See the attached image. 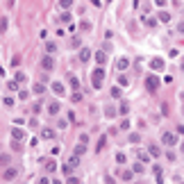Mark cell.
<instances>
[{"instance_id": "cell-19", "label": "cell", "mask_w": 184, "mask_h": 184, "mask_svg": "<svg viewBox=\"0 0 184 184\" xmlns=\"http://www.w3.org/2000/svg\"><path fill=\"white\" fill-rule=\"evenodd\" d=\"M46 170L48 173H55L57 170V161L55 159H46Z\"/></svg>"}, {"instance_id": "cell-11", "label": "cell", "mask_w": 184, "mask_h": 184, "mask_svg": "<svg viewBox=\"0 0 184 184\" xmlns=\"http://www.w3.org/2000/svg\"><path fill=\"white\" fill-rule=\"evenodd\" d=\"M62 111V107H59V102H50V105H48V114H50V116H57V114H59Z\"/></svg>"}, {"instance_id": "cell-15", "label": "cell", "mask_w": 184, "mask_h": 184, "mask_svg": "<svg viewBox=\"0 0 184 184\" xmlns=\"http://www.w3.org/2000/svg\"><path fill=\"white\" fill-rule=\"evenodd\" d=\"M141 21H143V25H146V27H157V18H150V16H143Z\"/></svg>"}, {"instance_id": "cell-40", "label": "cell", "mask_w": 184, "mask_h": 184, "mask_svg": "<svg viewBox=\"0 0 184 184\" xmlns=\"http://www.w3.org/2000/svg\"><path fill=\"white\" fill-rule=\"evenodd\" d=\"M3 102H5V107H14V98H9V95L3 98Z\"/></svg>"}, {"instance_id": "cell-43", "label": "cell", "mask_w": 184, "mask_h": 184, "mask_svg": "<svg viewBox=\"0 0 184 184\" xmlns=\"http://www.w3.org/2000/svg\"><path fill=\"white\" fill-rule=\"evenodd\" d=\"M32 111H34V114L41 111V102H34V105H32Z\"/></svg>"}, {"instance_id": "cell-28", "label": "cell", "mask_w": 184, "mask_h": 184, "mask_svg": "<svg viewBox=\"0 0 184 184\" xmlns=\"http://www.w3.org/2000/svg\"><path fill=\"white\" fill-rule=\"evenodd\" d=\"M73 168H75V166H73V164H68V161H66L64 166H62V170H64V175H71V173H73Z\"/></svg>"}, {"instance_id": "cell-31", "label": "cell", "mask_w": 184, "mask_h": 184, "mask_svg": "<svg viewBox=\"0 0 184 184\" xmlns=\"http://www.w3.org/2000/svg\"><path fill=\"white\" fill-rule=\"evenodd\" d=\"M105 146H107V137H100V139H98V146H95V150L100 152V150H102Z\"/></svg>"}, {"instance_id": "cell-14", "label": "cell", "mask_w": 184, "mask_h": 184, "mask_svg": "<svg viewBox=\"0 0 184 184\" xmlns=\"http://www.w3.org/2000/svg\"><path fill=\"white\" fill-rule=\"evenodd\" d=\"M12 139L23 141V139H25V130H18V127H14V130H12Z\"/></svg>"}, {"instance_id": "cell-35", "label": "cell", "mask_w": 184, "mask_h": 184, "mask_svg": "<svg viewBox=\"0 0 184 184\" xmlns=\"http://www.w3.org/2000/svg\"><path fill=\"white\" fill-rule=\"evenodd\" d=\"M121 89L123 86H111V98H121Z\"/></svg>"}, {"instance_id": "cell-10", "label": "cell", "mask_w": 184, "mask_h": 184, "mask_svg": "<svg viewBox=\"0 0 184 184\" xmlns=\"http://www.w3.org/2000/svg\"><path fill=\"white\" fill-rule=\"evenodd\" d=\"M116 68H118V71H125V68H130V59H127V57H121V59L116 62Z\"/></svg>"}, {"instance_id": "cell-26", "label": "cell", "mask_w": 184, "mask_h": 184, "mask_svg": "<svg viewBox=\"0 0 184 184\" xmlns=\"http://www.w3.org/2000/svg\"><path fill=\"white\" fill-rule=\"evenodd\" d=\"M46 52H50V55L57 52V43H55V41H48V43H46Z\"/></svg>"}, {"instance_id": "cell-23", "label": "cell", "mask_w": 184, "mask_h": 184, "mask_svg": "<svg viewBox=\"0 0 184 184\" xmlns=\"http://www.w3.org/2000/svg\"><path fill=\"white\" fill-rule=\"evenodd\" d=\"M118 114H121V116H127V114H130V105L125 102V100L121 102V107H118Z\"/></svg>"}, {"instance_id": "cell-39", "label": "cell", "mask_w": 184, "mask_h": 184, "mask_svg": "<svg viewBox=\"0 0 184 184\" xmlns=\"http://www.w3.org/2000/svg\"><path fill=\"white\" fill-rule=\"evenodd\" d=\"M5 30H7V18L3 16V18H0V34H3Z\"/></svg>"}, {"instance_id": "cell-3", "label": "cell", "mask_w": 184, "mask_h": 184, "mask_svg": "<svg viewBox=\"0 0 184 184\" xmlns=\"http://www.w3.org/2000/svg\"><path fill=\"white\" fill-rule=\"evenodd\" d=\"M161 143H164V146H168V148H173L177 143V134L175 132H164L161 134Z\"/></svg>"}, {"instance_id": "cell-42", "label": "cell", "mask_w": 184, "mask_h": 184, "mask_svg": "<svg viewBox=\"0 0 184 184\" xmlns=\"http://www.w3.org/2000/svg\"><path fill=\"white\" fill-rule=\"evenodd\" d=\"M121 130H130V121H127V118L121 121Z\"/></svg>"}, {"instance_id": "cell-22", "label": "cell", "mask_w": 184, "mask_h": 184, "mask_svg": "<svg viewBox=\"0 0 184 184\" xmlns=\"http://www.w3.org/2000/svg\"><path fill=\"white\" fill-rule=\"evenodd\" d=\"M116 114H118V109H114L111 105H107V107H105V116H107V118H114Z\"/></svg>"}, {"instance_id": "cell-24", "label": "cell", "mask_w": 184, "mask_h": 184, "mask_svg": "<svg viewBox=\"0 0 184 184\" xmlns=\"http://www.w3.org/2000/svg\"><path fill=\"white\" fill-rule=\"evenodd\" d=\"M148 152H150V157H159V154H161L159 146H154V143H152V146H148Z\"/></svg>"}, {"instance_id": "cell-33", "label": "cell", "mask_w": 184, "mask_h": 184, "mask_svg": "<svg viewBox=\"0 0 184 184\" xmlns=\"http://www.w3.org/2000/svg\"><path fill=\"white\" fill-rule=\"evenodd\" d=\"M139 141H141V134L139 132H132L130 134V143H139Z\"/></svg>"}, {"instance_id": "cell-27", "label": "cell", "mask_w": 184, "mask_h": 184, "mask_svg": "<svg viewBox=\"0 0 184 184\" xmlns=\"http://www.w3.org/2000/svg\"><path fill=\"white\" fill-rule=\"evenodd\" d=\"M118 86H130V77L127 75H118Z\"/></svg>"}, {"instance_id": "cell-17", "label": "cell", "mask_w": 184, "mask_h": 184, "mask_svg": "<svg viewBox=\"0 0 184 184\" xmlns=\"http://www.w3.org/2000/svg\"><path fill=\"white\" fill-rule=\"evenodd\" d=\"M91 59V50H89V48H82V50H80V62H89Z\"/></svg>"}, {"instance_id": "cell-4", "label": "cell", "mask_w": 184, "mask_h": 184, "mask_svg": "<svg viewBox=\"0 0 184 184\" xmlns=\"http://www.w3.org/2000/svg\"><path fill=\"white\" fill-rule=\"evenodd\" d=\"M41 68L43 71H52L55 68V57L48 52V55H43V59H41Z\"/></svg>"}, {"instance_id": "cell-1", "label": "cell", "mask_w": 184, "mask_h": 184, "mask_svg": "<svg viewBox=\"0 0 184 184\" xmlns=\"http://www.w3.org/2000/svg\"><path fill=\"white\" fill-rule=\"evenodd\" d=\"M105 82V68L102 66H95L93 73H91V84H93V89H100Z\"/></svg>"}, {"instance_id": "cell-9", "label": "cell", "mask_w": 184, "mask_h": 184, "mask_svg": "<svg viewBox=\"0 0 184 184\" xmlns=\"http://www.w3.org/2000/svg\"><path fill=\"white\" fill-rule=\"evenodd\" d=\"M64 91H66V89H64L62 82H52V93L57 95V98H59V95H64Z\"/></svg>"}, {"instance_id": "cell-41", "label": "cell", "mask_w": 184, "mask_h": 184, "mask_svg": "<svg viewBox=\"0 0 184 184\" xmlns=\"http://www.w3.org/2000/svg\"><path fill=\"white\" fill-rule=\"evenodd\" d=\"M82 100V93L80 91H73V102H80Z\"/></svg>"}, {"instance_id": "cell-48", "label": "cell", "mask_w": 184, "mask_h": 184, "mask_svg": "<svg viewBox=\"0 0 184 184\" xmlns=\"http://www.w3.org/2000/svg\"><path fill=\"white\" fill-rule=\"evenodd\" d=\"M154 5H157V7H164V5H166V0H154Z\"/></svg>"}, {"instance_id": "cell-30", "label": "cell", "mask_w": 184, "mask_h": 184, "mask_svg": "<svg viewBox=\"0 0 184 184\" xmlns=\"http://www.w3.org/2000/svg\"><path fill=\"white\" fill-rule=\"evenodd\" d=\"M7 89H9V91H16V93H18V82H16V80H9V82H7Z\"/></svg>"}, {"instance_id": "cell-18", "label": "cell", "mask_w": 184, "mask_h": 184, "mask_svg": "<svg viewBox=\"0 0 184 184\" xmlns=\"http://www.w3.org/2000/svg\"><path fill=\"white\" fill-rule=\"evenodd\" d=\"M32 93H36V95H43V93H46V86H43L41 82H36V84L32 86Z\"/></svg>"}, {"instance_id": "cell-29", "label": "cell", "mask_w": 184, "mask_h": 184, "mask_svg": "<svg viewBox=\"0 0 184 184\" xmlns=\"http://www.w3.org/2000/svg\"><path fill=\"white\" fill-rule=\"evenodd\" d=\"M139 161H143V164H146V161H150V152L141 150V152H139Z\"/></svg>"}, {"instance_id": "cell-49", "label": "cell", "mask_w": 184, "mask_h": 184, "mask_svg": "<svg viewBox=\"0 0 184 184\" xmlns=\"http://www.w3.org/2000/svg\"><path fill=\"white\" fill-rule=\"evenodd\" d=\"M177 134H184V125H177Z\"/></svg>"}, {"instance_id": "cell-47", "label": "cell", "mask_w": 184, "mask_h": 184, "mask_svg": "<svg viewBox=\"0 0 184 184\" xmlns=\"http://www.w3.org/2000/svg\"><path fill=\"white\" fill-rule=\"evenodd\" d=\"M152 173L154 175H161V166H152Z\"/></svg>"}, {"instance_id": "cell-8", "label": "cell", "mask_w": 184, "mask_h": 184, "mask_svg": "<svg viewBox=\"0 0 184 184\" xmlns=\"http://www.w3.org/2000/svg\"><path fill=\"white\" fill-rule=\"evenodd\" d=\"M118 175H121V180H123V182H132V180H134V170H132V168H130V170L125 168V170H121V173H118Z\"/></svg>"}, {"instance_id": "cell-21", "label": "cell", "mask_w": 184, "mask_h": 184, "mask_svg": "<svg viewBox=\"0 0 184 184\" xmlns=\"http://www.w3.org/2000/svg\"><path fill=\"white\" fill-rule=\"evenodd\" d=\"M71 21H73L71 12H62V14H59V23H71Z\"/></svg>"}, {"instance_id": "cell-13", "label": "cell", "mask_w": 184, "mask_h": 184, "mask_svg": "<svg viewBox=\"0 0 184 184\" xmlns=\"http://www.w3.org/2000/svg\"><path fill=\"white\" fill-rule=\"evenodd\" d=\"M86 152V143H77V146H75V150H73V154H77V157H82V154Z\"/></svg>"}, {"instance_id": "cell-38", "label": "cell", "mask_w": 184, "mask_h": 184, "mask_svg": "<svg viewBox=\"0 0 184 184\" xmlns=\"http://www.w3.org/2000/svg\"><path fill=\"white\" fill-rule=\"evenodd\" d=\"M12 150H14V152L21 150V141H18V139H14V141H12Z\"/></svg>"}, {"instance_id": "cell-16", "label": "cell", "mask_w": 184, "mask_h": 184, "mask_svg": "<svg viewBox=\"0 0 184 184\" xmlns=\"http://www.w3.org/2000/svg\"><path fill=\"white\" fill-rule=\"evenodd\" d=\"M132 170L134 173H146V164H143V161H134L132 164Z\"/></svg>"}, {"instance_id": "cell-45", "label": "cell", "mask_w": 184, "mask_h": 184, "mask_svg": "<svg viewBox=\"0 0 184 184\" xmlns=\"http://www.w3.org/2000/svg\"><path fill=\"white\" fill-rule=\"evenodd\" d=\"M66 182H68V184H77L80 180H77V177H73V175H68V180H66Z\"/></svg>"}, {"instance_id": "cell-32", "label": "cell", "mask_w": 184, "mask_h": 184, "mask_svg": "<svg viewBox=\"0 0 184 184\" xmlns=\"http://www.w3.org/2000/svg\"><path fill=\"white\" fill-rule=\"evenodd\" d=\"M14 80H16L18 84H23V82L27 80V75H25V73H21V71H18V73H16V77H14Z\"/></svg>"}, {"instance_id": "cell-7", "label": "cell", "mask_w": 184, "mask_h": 184, "mask_svg": "<svg viewBox=\"0 0 184 184\" xmlns=\"http://www.w3.org/2000/svg\"><path fill=\"white\" fill-rule=\"evenodd\" d=\"M93 59H95V64H98V66H105V64H107V52H105V50H98V52L93 55Z\"/></svg>"}, {"instance_id": "cell-34", "label": "cell", "mask_w": 184, "mask_h": 184, "mask_svg": "<svg viewBox=\"0 0 184 184\" xmlns=\"http://www.w3.org/2000/svg\"><path fill=\"white\" fill-rule=\"evenodd\" d=\"M59 7L62 9H71L73 7V0H59Z\"/></svg>"}, {"instance_id": "cell-36", "label": "cell", "mask_w": 184, "mask_h": 184, "mask_svg": "<svg viewBox=\"0 0 184 184\" xmlns=\"http://www.w3.org/2000/svg\"><path fill=\"white\" fill-rule=\"evenodd\" d=\"M116 161H118V164H127V154L118 152V154H116Z\"/></svg>"}, {"instance_id": "cell-25", "label": "cell", "mask_w": 184, "mask_h": 184, "mask_svg": "<svg viewBox=\"0 0 184 184\" xmlns=\"http://www.w3.org/2000/svg\"><path fill=\"white\" fill-rule=\"evenodd\" d=\"M68 82H71V86H73V91H80V80H77L75 75H71V77H68Z\"/></svg>"}, {"instance_id": "cell-12", "label": "cell", "mask_w": 184, "mask_h": 184, "mask_svg": "<svg viewBox=\"0 0 184 184\" xmlns=\"http://www.w3.org/2000/svg\"><path fill=\"white\" fill-rule=\"evenodd\" d=\"M41 139H46V141L55 139V130H50V127H43V130H41Z\"/></svg>"}, {"instance_id": "cell-53", "label": "cell", "mask_w": 184, "mask_h": 184, "mask_svg": "<svg viewBox=\"0 0 184 184\" xmlns=\"http://www.w3.org/2000/svg\"><path fill=\"white\" fill-rule=\"evenodd\" d=\"M109 3H111V0H109Z\"/></svg>"}, {"instance_id": "cell-6", "label": "cell", "mask_w": 184, "mask_h": 184, "mask_svg": "<svg viewBox=\"0 0 184 184\" xmlns=\"http://www.w3.org/2000/svg\"><path fill=\"white\" fill-rule=\"evenodd\" d=\"M164 66H166V62H164L161 57H154V59H150V71H164Z\"/></svg>"}, {"instance_id": "cell-37", "label": "cell", "mask_w": 184, "mask_h": 184, "mask_svg": "<svg viewBox=\"0 0 184 184\" xmlns=\"http://www.w3.org/2000/svg\"><path fill=\"white\" fill-rule=\"evenodd\" d=\"M18 98H21V100H27V98H30V91H23V89H18Z\"/></svg>"}, {"instance_id": "cell-5", "label": "cell", "mask_w": 184, "mask_h": 184, "mask_svg": "<svg viewBox=\"0 0 184 184\" xmlns=\"http://www.w3.org/2000/svg\"><path fill=\"white\" fill-rule=\"evenodd\" d=\"M16 175H18V168H14V166H9V168L3 170V180H7V182L16 180Z\"/></svg>"}, {"instance_id": "cell-44", "label": "cell", "mask_w": 184, "mask_h": 184, "mask_svg": "<svg viewBox=\"0 0 184 184\" xmlns=\"http://www.w3.org/2000/svg\"><path fill=\"white\" fill-rule=\"evenodd\" d=\"M3 164H9V157H7V154H0V166H3Z\"/></svg>"}, {"instance_id": "cell-46", "label": "cell", "mask_w": 184, "mask_h": 184, "mask_svg": "<svg viewBox=\"0 0 184 184\" xmlns=\"http://www.w3.org/2000/svg\"><path fill=\"white\" fill-rule=\"evenodd\" d=\"M80 46H82V41H80V39L75 36V39H73V48H80Z\"/></svg>"}, {"instance_id": "cell-2", "label": "cell", "mask_w": 184, "mask_h": 184, "mask_svg": "<svg viewBox=\"0 0 184 184\" xmlns=\"http://www.w3.org/2000/svg\"><path fill=\"white\" fill-rule=\"evenodd\" d=\"M159 84H161V82H159V77H157V75H148V77H146V89H148L150 93L157 91V89H159Z\"/></svg>"}, {"instance_id": "cell-20", "label": "cell", "mask_w": 184, "mask_h": 184, "mask_svg": "<svg viewBox=\"0 0 184 184\" xmlns=\"http://www.w3.org/2000/svg\"><path fill=\"white\" fill-rule=\"evenodd\" d=\"M157 21H161V23H170V14H168V12H159V14H157Z\"/></svg>"}, {"instance_id": "cell-51", "label": "cell", "mask_w": 184, "mask_h": 184, "mask_svg": "<svg viewBox=\"0 0 184 184\" xmlns=\"http://www.w3.org/2000/svg\"><path fill=\"white\" fill-rule=\"evenodd\" d=\"M180 150H182V152H184V141H182V143H180Z\"/></svg>"}, {"instance_id": "cell-50", "label": "cell", "mask_w": 184, "mask_h": 184, "mask_svg": "<svg viewBox=\"0 0 184 184\" xmlns=\"http://www.w3.org/2000/svg\"><path fill=\"white\" fill-rule=\"evenodd\" d=\"M91 3H93V7H100V5H102L100 0H91Z\"/></svg>"}, {"instance_id": "cell-52", "label": "cell", "mask_w": 184, "mask_h": 184, "mask_svg": "<svg viewBox=\"0 0 184 184\" xmlns=\"http://www.w3.org/2000/svg\"><path fill=\"white\" fill-rule=\"evenodd\" d=\"M182 71H184V62H182Z\"/></svg>"}]
</instances>
